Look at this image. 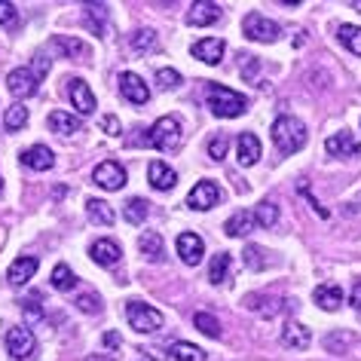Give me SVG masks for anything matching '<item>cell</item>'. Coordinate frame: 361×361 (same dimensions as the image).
I'll return each instance as SVG.
<instances>
[{
  "mask_svg": "<svg viewBox=\"0 0 361 361\" xmlns=\"http://www.w3.org/2000/svg\"><path fill=\"white\" fill-rule=\"evenodd\" d=\"M324 150H328L331 157L349 159V157H358V153H361V144L355 141V135H349V132H337V135H331V138L324 141Z\"/></svg>",
  "mask_w": 361,
  "mask_h": 361,
  "instance_id": "obj_13",
  "label": "cell"
},
{
  "mask_svg": "<svg viewBox=\"0 0 361 361\" xmlns=\"http://www.w3.org/2000/svg\"><path fill=\"white\" fill-rule=\"evenodd\" d=\"M89 257H92L98 267H116L120 264V257H123V251H120V245H116L114 239H98V242L89 245Z\"/></svg>",
  "mask_w": 361,
  "mask_h": 361,
  "instance_id": "obj_14",
  "label": "cell"
},
{
  "mask_svg": "<svg viewBox=\"0 0 361 361\" xmlns=\"http://www.w3.org/2000/svg\"><path fill=\"white\" fill-rule=\"evenodd\" d=\"M352 6H355V10H361V0H352Z\"/></svg>",
  "mask_w": 361,
  "mask_h": 361,
  "instance_id": "obj_50",
  "label": "cell"
},
{
  "mask_svg": "<svg viewBox=\"0 0 361 361\" xmlns=\"http://www.w3.org/2000/svg\"><path fill=\"white\" fill-rule=\"evenodd\" d=\"M102 132H107V135H120V120H116L114 114H104V116H102Z\"/></svg>",
  "mask_w": 361,
  "mask_h": 361,
  "instance_id": "obj_47",
  "label": "cell"
},
{
  "mask_svg": "<svg viewBox=\"0 0 361 361\" xmlns=\"http://www.w3.org/2000/svg\"><path fill=\"white\" fill-rule=\"evenodd\" d=\"M193 324L202 334H209V337H221V322L214 319V315H209V312H196L193 315Z\"/></svg>",
  "mask_w": 361,
  "mask_h": 361,
  "instance_id": "obj_40",
  "label": "cell"
},
{
  "mask_svg": "<svg viewBox=\"0 0 361 361\" xmlns=\"http://www.w3.org/2000/svg\"><path fill=\"white\" fill-rule=\"evenodd\" d=\"M92 180H95L98 187H104V190H123V184H126V169L120 166V162L107 159V162H102V166H95Z\"/></svg>",
  "mask_w": 361,
  "mask_h": 361,
  "instance_id": "obj_9",
  "label": "cell"
},
{
  "mask_svg": "<svg viewBox=\"0 0 361 361\" xmlns=\"http://www.w3.org/2000/svg\"><path fill=\"white\" fill-rule=\"evenodd\" d=\"M147 212H150V202L147 200H138V196L123 205V218L129 221V224H144V221H147Z\"/></svg>",
  "mask_w": 361,
  "mask_h": 361,
  "instance_id": "obj_30",
  "label": "cell"
},
{
  "mask_svg": "<svg viewBox=\"0 0 361 361\" xmlns=\"http://www.w3.org/2000/svg\"><path fill=\"white\" fill-rule=\"evenodd\" d=\"M52 288H56V291H71V288L77 285V276L71 273V267L68 264H59L56 269H52Z\"/></svg>",
  "mask_w": 361,
  "mask_h": 361,
  "instance_id": "obj_37",
  "label": "cell"
},
{
  "mask_svg": "<svg viewBox=\"0 0 361 361\" xmlns=\"http://www.w3.org/2000/svg\"><path fill=\"white\" fill-rule=\"evenodd\" d=\"M49 47L56 49V52H61L65 59H77V61H86L89 59V47H86L83 40H77V37H65V34H61V37H52L49 40Z\"/></svg>",
  "mask_w": 361,
  "mask_h": 361,
  "instance_id": "obj_20",
  "label": "cell"
},
{
  "mask_svg": "<svg viewBox=\"0 0 361 361\" xmlns=\"http://www.w3.org/2000/svg\"><path fill=\"white\" fill-rule=\"evenodd\" d=\"M349 303H352V310L361 312V279L355 285H352V294H349Z\"/></svg>",
  "mask_w": 361,
  "mask_h": 361,
  "instance_id": "obj_48",
  "label": "cell"
},
{
  "mask_svg": "<svg viewBox=\"0 0 361 361\" xmlns=\"http://www.w3.org/2000/svg\"><path fill=\"white\" fill-rule=\"evenodd\" d=\"M312 300L322 306V310H340V303H343V288L337 282H328V285H319L315 288V294H312Z\"/></svg>",
  "mask_w": 361,
  "mask_h": 361,
  "instance_id": "obj_24",
  "label": "cell"
},
{
  "mask_svg": "<svg viewBox=\"0 0 361 361\" xmlns=\"http://www.w3.org/2000/svg\"><path fill=\"white\" fill-rule=\"evenodd\" d=\"M242 257H245V267L248 269H267L269 264H273L269 251L267 248H257V245H248L245 251H242Z\"/></svg>",
  "mask_w": 361,
  "mask_h": 361,
  "instance_id": "obj_34",
  "label": "cell"
},
{
  "mask_svg": "<svg viewBox=\"0 0 361 361\" xmlns=\"http://www.w3.org/2000/svg\"><path fill=\"white\" fill-rule=\"evenodd\" d=\"M6 349L16 361H31L37 352V337L31 334V328H10L6 331Z\"/></svg>",
  "mask_w": 361,
  "mask_h": 361,
  "instance_id": "obj_7",
  "label": "cell"
},
{
  "mask_svg": "<svg viewBox=\"0 0 361 361\" xmlns=\"http://www.w3.org/2000/svg\"><path fill=\"white\" fill-rule=\"evenodd\" d=\"M86 214H89V221L102 224V227H111V224L116 221L114 209L104 200H86Z\"/></svg>",
  "mask_w": 361,
  "mask_h": 361,
  "instance_id": "obj_28",
  "label": "cell"
},
{
  "mask_svg": "<svg viewBox=\"0 0 361 361\" xmlns=\"http://www.w3.org/2000/svg\"><path fill=\"white\" fill-rule=\"evenodd\" d=\"M147 180H150L153 190H171V187L178 184V171L157 159V162H150L147 166Z\"/></svg>",
  "mask_w": 361,
  "mask_h": 361,
  "instance_id": "obj_17",
  "label": "cell"
},
{
  "mask_svg": "<svg viewBox=\"0 0 361 361\" xmlns=\"http://www.w3.org/2000/svg\"><path fill=\"white\" fill-rule=\"evenodd\" d=\"M0 25L10 31L19 28V10H16L13 4H0Z\"/></svg>",
  "mask_w": 361,
  "mask_h": 361,
  "instance_id": "obj_43",
  "label": "cell"
},
{
  "mask_svg": "<svg viewBox=\"0 0 361 361\" xmlns=\"http://www.w3.org/2000/svg\"><path fill=\"white\" fill-rule=\"evenodd\" d=\"M227 147H230V138L227 135H218V138H212V144H209V157L212 159H224L227 157Z\"/></svg>",
  "mask_w": 361,
  "mask_h": 361,
  "instance_id": "obj_46",
  "label": "cell"
},
{
  "mask_svg": "<svg viewBox=\"0 0 361 361\" xmlns=\"http://www.w3.org/2000/svg\"><path fill=\"white\" fill-rule=\"evenodd\" d=\"M126 319L138 334H153L162 328V312L153 310V306L141 303V300H129L126 303Z\"/></svg>",
  "mask_w": 361,
  "mask_h": 361,
  "instance_id": "obj_5",
  "label": "cell"
},
{
  "mask_svg": "<svg viewBox=\"0 0 361 361\" xmlns=\"http://www.w3.org/2000/svg\"><path fill=\"white\" fill-rule=\"evenodd\" d=\"M221 19V6L218 4H205V0H200V4L190 6V13H187V22L196 25V28H205V25H214Z\"/></svg>",
  "mask_w": 361,
  "mask_h": 361,
  "instance_id": "obj_21",
  "label": "cell"
},
{
  "mask_svg": "<svg viewBox=\"0 0 361 361\" xmlns=\"http://www.w3.org/2000/svg\"><path fill=\"white\" fill-rule=\"evenodd\" d=\"M230 267H233V260H230V255H214L212 257V264H209V282L212 285H221L224 279H227V273H230Z\"/></svg>",
  "mask_w": 361,
  "mask_h": 361,
  "instance_id": "obj_33",
  "label": "cell"
},
{
  "mask_svg": "<svg viewBox=\"0 0 361 361\" xmlns=\"http://www.w3.org/2000/svg\"><path fill=\"white\" fill-rule=\"evenodd\" d=\"M242 31H245L248 40H257V43H273V40H279V34H282V28H279L276 22H269L267 16H260V13H248L245 22H242Z\"/></svg>",
  "mask_w": 361,
  "mask_h": 361,
  "instance_id": "obj_6",
  "label": "cell"
},
{
  "mask_svg": "<svg viewBox=\"0 0 361 361\" xmlns=\"http://www.w3.org/2000/svg\"><path fill=\"white\" fill-rule=\"evenodd\" d=\"M255 230V214L251 212H236L233 214V218L224 224V233H227V236H236V239H242V236H248V233Z\"/></svg>",
  "mask_w": 361,
  "mask_h": 361,
  "instance_id": "obj_26",
  "label": "cell"
},
{
  "mask_svg": "<svg viewBox=\"0 0 361 361\" xmlns=\"http://www.w3.org/2000/svg\"><path fill=\"white\" fill-rule=\"evenodd\" d=\"M178 255H180V260H184L187 267H196L202 260V255H205L202 239L196 236V233H180L178 236Z\"/></svg>",
  "mask_w": 361,
  "mask_h": 361,
  "instance_id": "obj_15",
  "label": "cell"
},
{
  "mask_svg": "<svg viewBox=\"0 0 361 361\" xmlns=\"http://www.w3.org/2000/svg\"><path fill=\"white\" fill-rule=\"evenodd\" d=\"M171 358L175 361H205V352L193 343H171Z\"/></svg>",
  "mask_w": 361,
  "mask_h": 361,
  "instance_id": "obj_35",
  "label": "cell"
},
{
  "mask_svg": "<svg viewBox=\"0 0 361 361\" xmlns=\"http://www.w3.org/2000/svg\"><path fill=\"white\" fill-rule=\"evenodd\" d=\"M224 40L221 37H205V40H196L193 43V59H200L205 61V65H221V59H224Z\"/></svg>",
  "mask_w": 361,
  "mask_h": 361,
  "instance_id": "obj_16",
  "label": "cell"
},
{
  "mask_svg": "<svg viewBox=\"0 0 361 361\" xmlns=\"http://www.w3.org/2000/svg\"><path fill=\"white\" fill-rule=\"evenodd\" d=\"M120 92H123L126 102H132V104H147L150 102L147 83H144L138 74H132V71H123L120 74Z\"/></svg>",
  "mask_w": 361,
  "mask_h": 361,
  "instance_id": "obj_10",
  "label": "cell"
},
{
  "mask_svg": "<svg viewBox=\"0 0 361 361\" xmlns=\"http://www.w3.org/2000/svg\"><path fill=\"white\" fill-rule=\"evenodd\" d=\"M248 306L264 319H273L282 312V300H276V297H248Z\"/></svg>",
  "mask_w": 361,
  "mask_h": 361,
  "instance_id": "obj_31",
  "label": "cell"
},
{
  "mask_svg": "<svg viewBox=\"0 0 361 361\" xmlns=\"http://www.w3.org/2000/svg\"><path fill=\"white\" fill-rule=\"evenodd\" d=\"M306 138H310V135H306V126L297 120V116H279L273 123V144L282 157H291V153L303 150Z\"/></svg>",
  "mask_w": 361,
  "mask_h": 361,
  "instance_id": "obj_3",
  "label": "cell"
},
{
  "mask_svg": "<svg viewBox=\"0 0 361 361\" xmlns=\"http://www.w3.org/2000/svg\"><path fill=\"white\" fill-rule=\"evenodd\" d=\"M22 312L28 322H40L43 319V306H40V294H31L22 300Z\"/></svg>",
  "mask_w": 361,
  "mask_h": 361,
  "instance_id": "obj_41",
  "label": "cell"
},
{
  "mask_svg": "<svg viewBox=\"0 0 361 361\" xmlns=\"http://www.w3.org/2000/svg\"><path fill=\"white\" fill-rule=\"evenodd\" d=\"M102 343H104L107 349H116V346H120V334H116V331H107L104 337H102Z\"/></svg>",
  "mask_w": 361,
  "mask_h": 361,
  "instance_id": "obj_49",
  "label": "cell"
},
{
  "mask_svg": "<svg viewBox=\"0 0 361 361\" xmlns=\"http://www.w3.org/2000/svg\"><path fill=\"white\" fill-rule=\"evenodd\" d=\"M77 310H83V312H89V315H98V312H102V297L92 294V291H89V294H80V297H77Z\"/></svg>",
  "mask_w": 361,
  "mask_h": 361,
  "instance_id": "obj_42",
  "label": "cell"
},
{
  "mask_svg": "<svg viewBox=\"0 0 361 361\" xmlns=\"http://www.w3.org/2000/svg\"><path fill=\"white\" fill-rule=\"evenodd\" d=\"M132 49L135 52H150V49H157V31H150V28H141V31H135L132 34Z\"/></svg>",
  "mask_w": 361,
  "mask_h": 361,
  "instance_id": "obj_39",
  "label": "cell"
},
{
  "mask_svg": "<svg viewBox=\"0 0 361 361\" xmlns=\"http://www.w3.org/2000/svg\"><path fill=\"white\" fill-rule=\"evenodd\" d=\"M0 193H4V180H0Z\"/></svg>",
  "mask_w": 361,
  "mask_h": 361,
  "instance_id": "obj_51",
  "label": "cell"
},
{
  "mask_svg": "<svg viewBox=\"0 0 361 361\" xmlns=\"http://www.w3.org/2000/svg\"><path fill=\"white\" fill-rule=\"evenodd\" d=\"M205 102H209V111L214 116H221V120H233V116H242L248 111V98L233 92L227 86H221V83H209Z\"/></svg>",
  "mask_w": 361,
  "mask_h": 361,
  "instance_id": "obj_2",
  "label": "cell"
},
{
  "mask_svg": "<svg viewBox=\"0 0 361 361\" xmlns=\"http://www.w3.org/2000/svg\"><path fill=\"white\" fill-rule=\"evenodd\" d=\"M25 123H28V107H25V104L6 107V116H4L6 132H19V129H25Z\"/></svg>",
  "mask_w": 361,
  "mask_h": 361,
  "instance_id": "obj_36",
  "label": "cell"
},
{
  "mask_svg": "<svg viewBox=\"0 0 361 361\" xmlns=\"http://www.w3.org/2000/svg\"><path fill=\"white\" fill-rule=\"evenodd\" d=\"M68 95H71V102H74L77 114H83V116L95 114V95H92V89L86 86V80H80V77L68 80Z\"/></svg>",
  "mask_w": 361,
  "mask_h": 361,
  "instance_id": "obj_12",
  "label": "cell"
},
{
  "mask_svg": "<svg viewBox=\"0 0 361 361\" xmlns=\"http://www.w3.org/2000/svg\"><path fill=\"white\" fill-rule=\"evenodd\" d=\"M340 43L346 47L349 52H355V56H361V28H355V25H340Z\"/></svg>",
  "mask_w": 361,
  "mask_h": 361,
  "instance_id": "obj_38",
  "label": "cell"
},
{
  "mask_svg": "<svg viewBox=\"0 0 361 361\" xmlns=\"http://www.w3.org/2000/svg\"><path fill=\"white\" fill-rule=\"evenodd\" d=\"M83 22H86V28L92 31L95 37H104V31H107V6L104 4H86Z\"/></svg>",
  "mask_w": 361,
  "mask_h": 361,
  "instance_id": "obj_23",
  "label": "cell"
},
{
  "mask_svg": "<svg viewBox=\"0 0 361 361\" xmlns=\"http://www.w3.org/2000/svg\"><path fill=\"white\" fill-rule=\"evenodd\" d=\"M37 257L34 255H22V257H16L13 260V267L6 269V282H10L13 288H22V285H28L34 273H37Z\"/></svg>",
  "mask_w": 361,
  "mask_h": 361,
  "instance_id": "obj_11",
  "label": "cell"
},
{
  "mask_svg": "<svg viewBox=\"0 0 361 361\" xmlns=\"http://www.w3.org/2000/svg\"><path fill=\"white\" fill-rule=\"evenodd\" d=\"M92 361H98V358H92Z\"/></svg>",
  "mask_w": 361,
  "mask_h": 361,
  "instance_id": "obj_52",
  "label": "cell"
},
{
  "mask_svg": "<svg viewBox=\"0 0 361 361\" xmlns=\"http://www.w3.org/2000/svg\"><path fill=\"white\" fill-rule=\"evenodd\" d=\"M310 331L303 328L300 322H288L285 324V331H282V346H288V349H306L310 346Z\"/></svg>",
  "mask_w": 361,
  "mask_h": 361,
  "instance_id": "obj_25",
  "label": "cell"
},
{
  "mask_svg": "<svg viewBox=\"0 0 361 361\" xmlns=\"http://www.w3.org/2000/svg\"><path fill=\"white\" fill-rule=\"evenodd\" d=\"M236 159H239V166H255V162L260 159V141H257V135H251V132H242L239 138H236Z\"/></svg>",
  "mask_w": 361,
  "mask_h": 361,
  "instance_id": "obj_19",
  "label": "cell"
},
{
  "mask_svg": "<svg viewBox=\"0 0 361 361\" xmlns=\"http://www.w3.org/2000/svg\"><path fill=\"white\" fill-rule=\"evenodd\" d=\"M352 343H355V334L352 331H331L324 337V349L334 352V355H343V352H349Z\"/></svg>",
  "mask_w": 361,
  "mask_h": 361,
  "instance_id": "obj_29",
  "label": "cell"
},
{
  "mask_svg": "<svg viewBox=\"0 0 361 361\" xmlns=\"http://www.w3.org/2000/svg\"><path fill=\"white\" fill-rule=\"evenodd\" d=\"M138 248H141V255L150 260V264H162L166 260V245H162V236L159 233H141V239H138Z\"/></svg>",
  "mask_w": 361,
  "mask_h": 361,
  "instance_id": "obj_22",
  "label": "cell"
},
{
  "mask_svg": "<svg viewBox=\"0 0 361 361\" xmlns=\"http://www.w3.org/2000/svg\"><path fill=\"white\" fill-rule=\"evenodd\" d=\"M141 144L157 147L162 153L178 150V144H180V123H178V116H162V120H157L147 129V135L141 138Z\"/></svg>",
  "mask_w": 361,
  "mask_h": 361,
  "instance_id": "obj_4",
  "label": "cell"
},
{
  "mask_svg": "<svg viewBox=\"0 0 361 361\" xmlns=\"http://www.w3.org/2000/svg\"><path fill=\"white\" fill-rule=\"evenodd\" d=\"M49 74V59L37 56L31 61V68H16L10 71V77H6V89L16 95V98H31L37 92L40 80Z\"/></svg>",
  "mask_w": 361,
  "mask_h": 361,
  "instance_id": "obj_1",
  "label": "cell"
},
{
  "mask_svg": "<svg viewBox=\"0 0 361 361\" xmlns=\"http://www.w3.org/2000/svg\"><path fill=\"white\" fill-rule=\"evenodd\" d=\"M255 214V224L257 227H264V230H273L276 224H279V209H276V202H260L257 205V212H251Z\"/></svg>",
  "mask_w": 361,
  "mask_h": 361,
  "instance_id": "obj_32",
  "label": "cell"
},
{
  "mask_svg": "<svg viewBox=\"0 0 361 361\" xmlns=\"http://www.w3.org/2000/svg\"><path fill=\"white\" fill-rule=\"evenodd\" d=\"M22 162L34 171H49L52 166H56V153H52L47 144H34V147H28L22 153Z\"/></svg>",
  "mask_w": 361,
  "mask_h": 361,
  "instance_id": "obj_18",
  "label": "cell"
},
{
  "mask_svg": "<svg viewBox=\"0 0 361 361\" xmlns=\"http://www.w3.org/2000/svg\"><path fill=\"white\" fill-rule=\"evenodd\" d=\"M47 123H49V129L56 135H74V132H80V120L74 114H65V111H52Z\"/></svg>",
  "mask_w": 361,
  "mask_h": 361,
  "instance_id": "obj_27",
  "label": "cell"
},
{
  "mask_svg": "<svg viewBox=\"0 0 361 361\" xmlns=\"http://www.w3.org/2000/svg\"><path fill=\"white\" fill-rule=\"evenodd\" d=\"M239 65H242V77L245 80H257V59L248 56V52H239Z\"/></svg>",
  "mask_w": 361,
  "mask_h": 361,
  "instance_id": "obj_45",
  "label": "cell"
},
{
  "mask_svg": "<svg viewBox=\"0 0 361 361\" xmlns=\"http://www.w3.org/2000/svg\"><path fill=\"white\" fill-rule=\"evenodd\" d=\"M157 83H159V89H175L180 83V74L175 68H159L157 71Z\"/></svg>",
  "mask_w": 361,
  "mask_h": 361,
  "instance_id": "obj_44",
  "label": "cell"
},
{
  "mask_svg": "<svg viewBox=\"0 0 361 361\" xmlns=\"http://www.w3.org/2000/svg\"><path fill=\"white\" fill-rule=\"evenodd\" d=\"M218 202H221V187L214 184V180H200L190 190V196H187V205H190L193 212H209Z\"/></svg>",
  "mask_w": 361,
  "mask_h": 361,
  "instance_id": "obj_8",
  "label": "cell"
}]
</instances>
